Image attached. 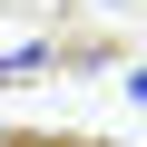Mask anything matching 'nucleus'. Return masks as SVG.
<instances>
[{
	"mask_svg": "<svg viewBox=\"0 0 147 147\" xmlns=\"http://www.w3.org/2000/svg\"><path fill=\"white\" fill-rule=\"evenodd\" d=\"M49 59H59L49 39H30V49H10V59H0V88H30V79H39V69H49Z\"/></svg>",
	"mask_w": 147,
	"mask_h": 147,
	"instance_id": "1",
	"label": "nucleus"
}]
</instances>
